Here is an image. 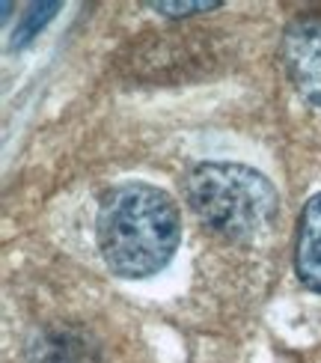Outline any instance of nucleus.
<instances>
[{"label":"nucleus","mask_w":321,"mask_h":363,"mask_svg":"<svg viewBox=\"0 0 321 363\" xmlns=\"http://www.w3.org/2000/svg\"><path fill=\"white\" fill-rule=\"evenodd\" d=\"M96 233L111 271L143 280L158 274L176 256L181 220L167 191L146 182H122L101 196Z\"/></svg>","instance_id":"obj_1"},{"label":"nucleus","mask_w":321,"mask_h":363,"mask_svg":"<svg viewBox=\"0 0 321 363\" xmlns=\"http://www.w3.org/2000/svg\"><path fill=\"white\" fill-rule=\"evenodd\" d=\"M185 196L196 218L232 241H256L271 230L280 196L271 182L244 164L208 161L188 173Z\"/></svg>","instance_id":"obj_2"},{"label":"nucleus","mask_w":321,"mask_h":363,"mask_svg":"<svg viewBox=\"0 0 321 363\" xmlns=\"http://www.w3.org/2000/svg\"><path fill=\"white\" fill-rule=\"evenodd\" d=\"M283 57L298 93L321 108V21L303 18L288 27L283 39Z\"/></svg>","instance_id":"obj_3"},{"label":"nucleus","mask_w":321,"mask_h":363,"mask_svg":"<svg viewBox=\"0 0 321 363\" xmlns=\"http://www.w3.org/2000/svg\"><path fill=\"white\" fill-rule=\"evenodd\" d=\"M295 271L307 289L321 292V194L310 196V203L300 211Z\"/></svg>","instance_id":"obj_4"},{"label":"nucleus","mask_w":321,"mask_h":363,"mask_svg":"<svg viewBox=\"0 0 321 363\" xmlns=\"http://www.w3.org/2000/svg\"><path fill=\"white\" fill-rule=\"evenodd\" d=\"M27 363H96V352L72 330H48L36 345H30Z\"/></svg>","instance_id":"obj_5"},{"label":"nucleus","mask_w":321,"mask_h":363,"mask_svg":"<svg viewBox=\"0 0 321 363\" xmlns=\"http://www.w3.org/2000/svg\"><path fill=\"white\" fill-rule=\"evenodd\" d=\"M57 9H60V4H33L30 6V12L24 15V21L18 24V30H15V45H24V42L33 39L42 30V24L54 18Z\"/></svg>","instance_id":"obj_6"},{"label":"nucleus","mask_w":321,"mask_h":363,"mask_svg":"<svg viewBox=\"0 0 321 363\" xmlns=\"http://www.w3.org/2000/svg\"><path fill=\"white\" fill-rule=\"evenodd\" d=\"M149 6L155 9V12H161V15H170V18H181V15L218 9L220 4H218V0H200V4H149Z\"/></svg>","instance_id":"obj_7"}]
</instances>
